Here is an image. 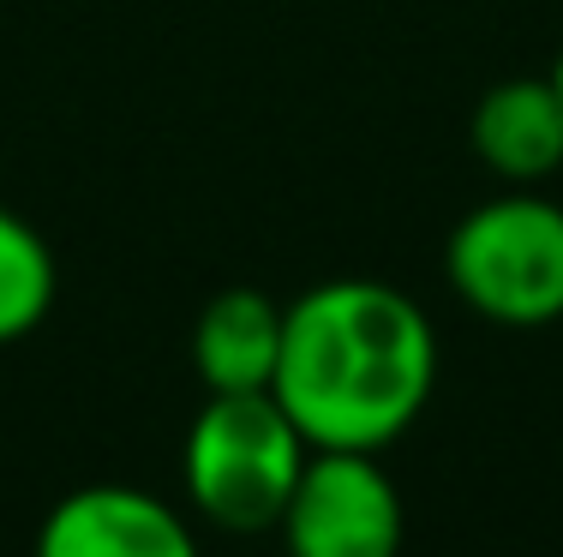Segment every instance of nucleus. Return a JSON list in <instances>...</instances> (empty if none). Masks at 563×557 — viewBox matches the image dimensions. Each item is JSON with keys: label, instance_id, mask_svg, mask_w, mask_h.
I'll list each match as a JSON object with an SVG mask.
<instances>
[{"label": "nucleus", "instance_id": "obj_2", "mask_svg": "<svg viewBox=\"0 0 563 557\" xmlns=\"http://www.w3.org/2000/svg\"><path fill=\"white\" fill-rule=\"evenodd\" d=\"M306 456L312 444L271 390H222L186 426V498L228 534H264L288 510Z\"/></svg>", "mask_w": 563, "mask_h": 557}, {"label": "nucleus", "instance_id": "obj_9", "mask_svg": "<svg viewBox=\"0 0 563 557\" xmlns=\"http://www.w3.org/2000/svg\"><path fill=\"white\" fill-rule=\"evenodd\" d=\"M552 85H558V97H563V55H558V66H552Z\"/></svg>", "mask_w": 563, "mask_h": 557}, {"label": "nucleus", "instance_id": "obj_7", "mask_svg": "<svg viewBox=\"0 0 563 557\" xmlns=\"http://www.w3.org/2000/svg\"><path fill=\"white\" fill-rule=\"evenodd\" d=\"M282 354V307L258 288H222L192 324V366L210 396L271 390Z\"/></svg>", "mask_w": 563, "mask_h": 557}, {"label": "nucleus", "instance_id": "obj_5", "mask_svg": "<svg viewBox=\"0 0 563 557\" xmlns=\"http://www.w3.org/2000/svg\"><path fill=\"white\" fill-rule=\"evenodd\" d=\"M36 557H198L186 522L139 486H78L36 527Z\"/></svg>", "mask_w": 563, "mask_h": 557}, {"label": "nucleus", "instance_id": "obj_4", "mask_svg": "<svg viewBox=\"0 0 563 557\" xmlns=\"http://www.w3.org/2000/svg\"><path fill=\"white\" fill-rule=\"evenodd\" d=\"M276 527L288 557H396L408 515L378 449H312Z\"/></svg>", "mask_w": 563, "mask_h": 557}, {"label": "nucleus", "instance_id": "obj_3", "mask_svg": "<svg viewBox=\"0 0 563 557\" xmlns=\"http://www.w3.org/2000/svg\"><path fill=\"white\" fill-rule=\"evenodd\" d=\"M455 300L509 330H540L563 318V204L504 192L474 204L444 246Z\"/></svg>", "mask_w": 563, "mask_h": 557}, {"label": "nucleus", "instance_id": "obj_8", "mask_svg": "<svg viewBox=\"0 0 563 557\" xmlns=\"http://www.w3.org/2000/svg\"><path fill=\"white\" fill-rule=\"evenodd\" d=\"M55 307V252L48 241L0 204V342L31 336Z\"/></svg>", "mask_w": 563, "mask_h": 557}, {"label": "nucleus", "instance_id": "obj_1", "mask_svg": "<svg viewBox=\"0 0 563 557\" xmlns=\"http://www.w3.org/2000/svg\"><path fill=\"white\" fill-rule=\"evenodd\" d=\"M438 330L420 300L372 276H336L282 307L271 396L312 449H384L426 414Z\"/></svg>", "mask_w": 563, "mask_h": 557}, {"label": "nucleus", "instance_id": "obj_6", "mask_svg": "<svg viewBox=\"0 0 563 557\" xmlns=\"http://www.w3.org/2000/svg\"><path fill=\"white\" fill-rule=\"evenodd\" d=\"M474 156L492 168L498 180L533 186L563 168V97L545 78H504L486 97L474 102V121H467Z\"/></svg>", "mask_w": 563, "mask_h": 557}]
</instances>
